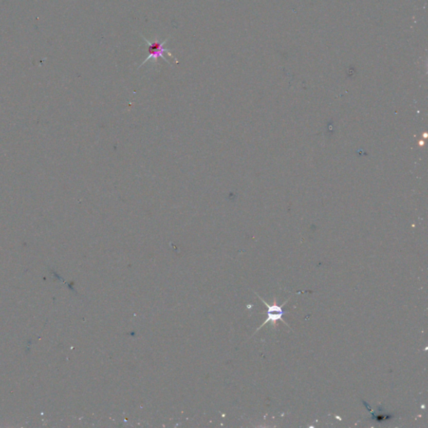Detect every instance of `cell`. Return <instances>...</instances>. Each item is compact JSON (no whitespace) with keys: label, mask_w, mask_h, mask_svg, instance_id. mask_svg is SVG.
Segmentation results:
<instances>
[{"label":"cell","mask_w":428,"mask_h":428,"mask_svg":"<svg viewBox=\"0 0 428 428\" xmlns=\"http://www.w3.org/2000/svg\"><path fill=\"white\" fill-rule=\"evenodd\" d=\"M257 295H258V294H257ZM258 298L263 301V303H264V304L266 305L267 308H268V317H267L266 321H265V323L263 324L259 328H258L257 331H258V330H260V329H261L264 325H266L267 323L272 322V323L274 324L276 323L277 321H281H281L284 322V323L286 324V325H288V324L286 323L284 320H283V316H284V314H285V311H284L282 309L283 306L286 304V302H287L288 301H285V303H284L281 306H278V305H276L270 306V305L267 304L266 301H265L263 300V299H261V297L258 296Z\"/></svg>","instance_id":"7a4b0ae2"},{"label":"cell","mask_w":428,"mask_h":428,"mask_svg":"<svg viewBox=\"0 0 428 428\" xmlns=\"http://www.w3.org/2000/svg\"><path fill=\"white\" fill-rule=\"evenodd\" d=\"M141 34V37L143 39L144 41H146V43H147L148 45H149V55H148L147 58L146 59V61H144L140 65V67H141L144 64H146L147 61H150L151 59H153L155 61H157V60H158L159 58H162V60L168 62V63L170 64L168 60L165 58L164 57V53H166V54H169V57H173L174 60H175L176 62H177V59L175 57H173V54H171V52L169 51V49H166L164 48V45H166L168 41H169V38L166 39L165 41H162V42H158L157 41H149L148 40H146L145 37H144L142 34Z\"/></svg>","instance_id":"6da1fadb"}]
</instances>
